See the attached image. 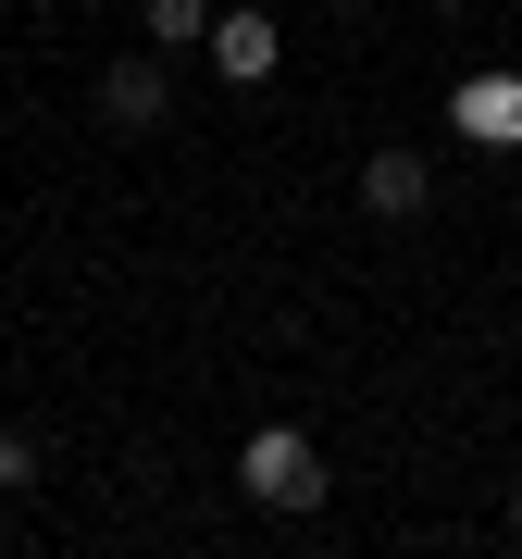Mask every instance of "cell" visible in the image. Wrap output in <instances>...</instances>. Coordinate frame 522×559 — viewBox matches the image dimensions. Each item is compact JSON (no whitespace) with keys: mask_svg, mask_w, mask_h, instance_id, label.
<instances>
[{"mask_svg":"<svg viewBox=\"0 0 522 559\" xmlns=\"http://www.w3.org/2000/svg\"><path fill=\"white\" fill-rule=\"evenodd\" d=\"M237 485H249L261 510H286V522H299V510H323V485H336V473H323V448L299 436V423H261V436L237 448Z\"/></svg>","mask_w":522,"mask_h":559,"instance_id":"6da1fadb","label":"cell"},{"mask_svg":"<svg viewBox=\"0 0 522 559\" xmlns=\"http://www.w3.org/2000/svg\"><path fill=\"white\" fill-rule=\"evenodd\" d=\"M175 112V50H138L100 75V124H124V138H150V124Z\"/></svg>","mask_w":522,"mask_h":559,"instance_id":"7a4b0ae2","label":"cell"},{"mask_svg":"<svg viewBox=\"0 0 522 559\" xmlns=\"http://www.w3.org/2000/svg\"><path fill=\"white\" fill-rule=\"evenodd\" d=\"M212 75L224 87H274V62H286V38H274V13H212Z\"/></svg>","mask_w":522,"mask_h":559,"instance_id":"3957f363","label":"cell"},{"mask_svg":"<svg viewBox=\"0 0 522 559\" xmlns=\"http://www.w3.org/2000/svg\"><path fill=\"white\" fill-rule=\"evenodd\" d=\"M473 150H522V75H461V100H448Z\"/></svg>","mask_w":522,"mask_h":559,"instance_id":"277c9868","label":"cell"},{"mask_svg":"<svg viewBox=\"0 0 522 559\" xmlns=\"http://www.w3.org/2000/svg\"><path fill=\"white\" fill-rule=\"evenodd\" d=\"M423 200H436V162H423V150H373L361 162V212L373 224H411Z\"/></svg>","mask_w":522,"mask_h":559,"instance_id":"5b68a950","label":"cell"},{"mask_svg":"<svg viewBox=\"0 0 522 559\" xmlns=\"http://www.w3.org/2000/svg\"><path fill=\"white\" fill-rule=\"evenodd\" d=\"M224 0H150V50H200Z\"/></svg>","mask_w":522,"mask_h":559,"instance_id":"8992f818","label":"cell"},{"mask_svg":"<svg viewBox=\"0 0 522 559\" xmlns=\"http://www.w3.org/2000/svg\"><path fill=\"white\" fill-rule=\"evenodd\" d=\"M25 485H38V436H25V423H0V498H25Z\"/></svg>","mask_w":522,"mask_h":559,"instance_id":"52a82bcc","label":"cell"},{"mask_svg":"<svg viewBox=\"0 0 522 559\" xmlns=\"http://www.w3.org/2000/svg\"><path fill=\"white\" fill-rule=\"evenodd\" d=\"M510 547H522V485H510Z\"/></svg>","mask_w":522,"mask_h":559,"instance_id":"ba28073f","label":"cell"},{"mask_svg":"<svg viewBox=\"0 0 522 559\" xmlns=\"http://www.w3.org/2000/svg\"><path fill=\"white\" fill-rule=\"evenodd\" d=\"M323 13H361V0H323Z\"/></svg>","mask_w":522,"mask_h":559,"instance_id":"9c48e42d","label":"cell"},{"mask_svg":"<svg viewBox=\"0 0 522 559\" xmlns=\"http://www.w3.org/2000/svg\"><path fill=\"white\" fill-rule=\"evenodd\" d=\"M436 13H461V0H436Z\"/></svg>","mask_w":522,"mask_h":559,"instance_id":"30bf717a","label":"cell"}]
</instances>
